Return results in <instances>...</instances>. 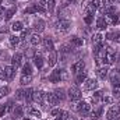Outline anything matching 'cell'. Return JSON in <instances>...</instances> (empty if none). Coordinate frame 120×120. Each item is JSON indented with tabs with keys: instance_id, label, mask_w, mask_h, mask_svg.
<instances>
[{
	"instance_id": "1",
	"label": "cell",
	"mask_w": 120,
	"mask_h": 120,
	"mask_svg": "<svg viewBox=\"0 0 120 120\" xmlns=\"http://www.w3.org/2000/svg\"><path fill=\"white\" fill-rule=\"evenodd\" d=\"M74 109L82 116V117H87V116H90L91 110H92V108H91L90 103H87V102H84V101H78L77 103H75V106H74Z\"/></svg>"
},
{
	"instance_id": "2",
	"label": "cell",
	"mask_w": 120,
	"mask_h": 120,
	"mask_svg": "<svg viewBox=\"0 0 120 120\" xmlns=\"http://www.w3.org/2000/svg\"><path fill=\"white\" fill-rule=\"evenodd\" d=\"M67 92H68V94H67V96H68V99H70L71 102H78V101H81V99H82V92H81V90H80L77 85L70 87Z\"/></svg>"
},
{
	"instance_id": "3",
	"label": "cell",
	"mask_w": 120,
	"mask_h": 120,
	"mask_svg": "<svg viewBox=\"0 0 120 120\" xmlns=\"http://www.w3.org/2000/svg\"><path fill=\"white\" fill-rule=\"evenodd\" d=\"M120 117V105H112L106 112V120H117Z\"/></svg>"
},
{
	"instance_id": "4",
	"label": "cell",
	"mask_w": 120,
	"mask_h": 120,
	"mask_svg": "<svg viewBox=\"0 0 120 120\" xmlns=\"http://www.w3.org/2000/svg\"><path fill=\"white\" fill-rule=\"evenodd\" d=\"M55 28L60 32H67V31L71 28V21L70 20H66V18H60L59 21L55 24Z\"/></svg>"
},
{
	"instance_id": "5",
	"label": "cell",
	"mask_w": 120,
	"mask_h": 120,
	"mask_svg": "<svg viewBox=\"0 0 120 120\" xmlns=\"http://www.w3.org/2000/svg\"><path fill=\"white\" fill-rule=\"evenodd\" d=\"M103 18L108 22V25H116V24H119V21H120L117 13H105Z\"/></svg>"
},
{
	"instance_id": "6",
	"label": "cell",
	"mask_w": 120,
	"mask_h": 120,
	"mask_svg": "<svg viewBox=\"0 0 120 120\" xmlns=\"http://www.w3.org/2000/svg\"><path fill=\"white\" fill-rule=\"evenodd\" d=\"M84 68H85V61H84V60H77L75 63L71 64V67H70V73H73V74H78V73L84 71Z\"/></svg>"
},
{
	"instance_id": "7",
	"label": "cell",
	"mask_w": 120,
	"mask_h": 120,
	"mask_svg": "<svg viewBox=\"0 0 120 120\" xmlns=\"http://www.w3.org/2000/svg\"><path fill=\"white\" fill-rule=\"evenodd\" d=\"M99 88V82L94 78H87L84 81V91H96Z\"/></svg>"
},
{
	"instance_id": "8",
	"label": "cell",
	"mask_w": 120,
	"mask_h": 120,
	"mask_svg": "<svg viewBox=\"0 0 120 120\" xmlns=\"http://www.w3.org/2000/svg\"><path fill=\"white\" fill-rule=\"evenodd\" d=\"M108 74H109V66L103 64V66H99V67L96 68V77H98L99 80H105V78L108 77Z\"/></svg>"
},
{
	"instance_id": "9",
	"label": "cell",
	"mask_w": 120,
	"mask_h": 120,
	"mask_svg": "<svg viewBox=\"0 0 120 120\" xmlns=\"http://www.w3.org/2000/svg\"><path fill=\"white\" fill-rule=\"evenodd\" d=\"M45 101H46L50 106H56V105H59V103H60L59 98L56 96V94H55V92H46Z\"/></svg>"
},
{
	"instance_id": "10",
	"label": "cell",
	"mask_w": 120,
	"mask_h": 120,
	"mask_svg": "<svg viewBox=\"0 0 120 120\" xmlns=\"http://www.w3.org/2000/svg\"><path fill=\"white\" fill-rule=\"evenodd\" d=\"M45 96H46V92H43L42 90L34 91V94H32V102H35V103H42V102L45 101Z\"/></svg>"
},
{
	"instance_id": "11",
	"label": "cell",
	"mask_w": 120,
	"mask_h": 120,
	"mask_svg": "<svg viewBox=\"0 0 120 120\" xmlns=\"http://www.w3.org/2000/svg\"><path fill=\"white\" fill-rule=\"evenodd\" d=\"M32 60H34V64H35V67H36L38 70H42V68H43V64H45V59H43V55H42V53L36 52Z\"/></svg>"
},
{
	"instance_id": "12",
	"label": "cell",
	"mask_w": 120,
	"mask_h": 120,
	"mask_svg": "<svg viewBox=\"0 0 120 120\" xmlns=\"http://www.w3.org/2000/svg\"><path fill=\"white\" fill-rule=\"evenodd\" d=\"M49 81L53 82V84H56V82H60V81H61V68H55V70L50 73V75H49Z\"/></svg>"
},
{
	"instance_id": "13",
	"label": "cell",
	"mask_w": 120,
	"mask_h": 120,
	"mask_svg": "<svg viewBox=\"0 0 120 120\" xmlns=\"http://www.w3.org/2000/svg\"><path fill=\"white\" fill-rule=\"evenodd\" d=\"M32 30L35 31L36 34L42 32V31L45 30V21H43L42 18H36V20H34V22H32Z\"/></svg>"
},
{
	"instance_id": "14",
	"label": "cell",
	"mask_w": 120,
	"mask_h": 120,
	"mask_svg": "<svg viewBox=\"0 0 120 120\" xmlns=\"http://www.w3.org/2000/svg\"><path fill=\"white\" fill-rule=\"evenodd\" d=\"M48 66L49 67H55L56 63H57V52L56 50H50L48 52Z\"/></svg>"
},
{
	"instance_id": "15",
	"label": "cell",
	"mask_w": 120,
	"mask_h": 120,
	"mask_svg": "<svg viewBox=\"0 0 120 120\" xmlns=\"http://www.w3.org/2000/svg\"><path fill=\"white\" fill-rule=\"evenodd\" d=\"M24 113H25V108L22 105H15L14 109H13V116L15 119H21L24 117Z\"/></svg>"
},
{
	"instance_id": "16",
	"label": "cell",
	"mask_w": 120,
	"mask_h": 120,
	"mask_svg": "<svg viewBox=\"0 0 120 120\" xmlns=\"http://www.w3.org/2000/svg\"><path fill=\"white\" fill-rule=\"evenodd\" d=\"M22 59H24L22 53H15V55L11 57V66H14L15 68L21 67V66H22Z\"/></svg>"
},
{
	"instance_id": "17",
	"label": "cell",
	"mask_w": 120,
	"mask_h": 120,
	"mask_svg": "<svg viewBox=\"0 0 120 120\" xmlns=\"http://www.w3.org/2000/svg\"><path fill=\"white\" fill-rule=\"evenodd\" d=\"M15 67L14 66H4V74H6V78L7 81H11L14 78V74H15Z\"/></svg>"
},
{
	"instance_id": "18",
	"label": "cell",
	"mask_w": 120,
	"mask_h": 120,
	"mask_svg": "<svg viewBox=\"0 0 120 120\" xmlns=\"http://www.w3.org/2000/svg\"><path fill=\"white\" fill-rule=\"evenodd\" d=\"M102 113H103V108L99 105V106H96V108H94V109L91 110L90 117H91L92 120H98L101 116H102Z\"/></svg>"
},
{
	"instance_id": "19",
	"label": "cell",
	"mask_w": 120,
	"mask_h": 120,
	"mask_svg": "<svg viewBox=\"0 0 120 120\" xmlns=\"http://www.w3.org/2000/svg\"><path fill=\"white\" fill-rule=\"evenodd\" d=\"M25 112L30 115V116H34V117H41L42 116V113H41V110H38L35 106H32V105H27L25 106Z\"/></svg>"
},
{
	"instance_id": "20",
	"label": "cell",
	"mask_w": 120,
	"mask_h": 120,
	"mask_svg": "<svg viewBox=\"0 0 120 120\" xmlns=\"http://www.w3.org/2000/svg\"><path fill=\"white\" fill-rule=\"evenodd\" d=\"M70 45H71L73 48H81V46L84 45V39L80 38V36H77V35H73V36L70 38Z\"/></svg>"
},
{
	"instance_id": "21",
	"label": "cell",
	"mask_w": 120,
	"mask_h": 120,
	"mask_svg": "<svg viewBox=\"0 0 120 120\" xmlns=\"http://www.w3.org/2000/svg\"><path fill=\"white\" fill-rule=\"evenodd\" d=\"M95 25H96V30L99 31V32H101V31H105L108 27H109V25H108V22L105 21V18H103V17H98V18H96Z\"/></svg>"
},
{
	"instance_id": "22",
	"label": "cell",
	"mask_w": 120,
	"mask_h": 120,
	"mask_svg": "<svg viewBox=\"0 0 120 120\" xmlns=\"http://www.w3.org/2000/svg\"><path fill=\"white\" fill-rule=\"evenodd\" d=\"M42 45H43L45 50H48V52L55 50V45H53V41H52V38H50V36H46V38L42 41Z\"/></svg>"
},
{
	"instance_id": "23",
	"label": "cell",
	"mask_w": 120,
	"mask_h": 120,
	"mask_svg": "<svg viewBox=\"0 0 120 120\" xmlns=\"http://www.w3.org/2000/svg\"><path fill=\"white\" fill-rule=\"evenodd\" d=\"M73 50H74V48L70 45V43H63L61 46L59 48V52H60V55H70V53H73Z\"/></svg>"
},
{
	"instance_id": "24",
	"label": "cell",
	"mask_w": 120,
	"mask_h": 120,
	"mask_svg": "<svg viewBox=\"0 0 120 120\" xmlns=\"http://www.w3.org/2000/svg\"><path fill=\"white\" fill-rule=\"evenodd\" d=\"M42 38H41V35L39 34H34V35H31L30 36V43L32 46H38V45H41L42 43Z\"/></svg>"
},
{
	"instance_id": "25",
	"label": "cell",
	"mask_w": 120,
	"mask_h": 120,
	"mask_svg": "<svg viewBox=\"0 0 120 120\" xmlns=\"http://www.w3.org/2000/svg\"><path fill=\"white\" fill-rule=\"evenodd\" d=\"M15 11H17V7H10L8 10H6V13H4V15H3V20H4V21L11 20L13 15L15 14Z\"/></svg>"
},
{
	"instance_id": "26",
	"label": "cell",
	"mask_w": 120,
	"mask_h": 120,
	"mask_svg": "<svg viewBox=\"0 0 120 120\" xmlns=\"http://www.w3.org/2000/svg\"><path fill=\"white\" fill-rule=\"evenodd\" d=\"M8 42H10L11 48H17V46L21 43V38H20L18 35H11V36L8 38Z\"/></svg>"
},
{
	"instance_id": "27",
	"label": "cell",
	"mask_w": 120,
	"mask_h": 120,
	"mask_svg": "<svg viewBox=\"0 0 120 120\" xmlns=\"http://www.w3.org/2000/svg\"><path fill=\"white\" fill-rule=\"evenodd\" d=\"M85 80H87V71H81V73L75 74V84H77V85L82 84Z\"/></svg>"
},
{
	"instance_id": "28",
	"label": "cell",
	"mask_w": 120,
	"mask_h": 120,
	"mask_svg": "<svg viewBox=\"0 0 120 120\" xmlns=\"http://www.w3.org/2000/svg\"><path fill=\"white\" fill-rule=\"evenodd\" d=\"M11 30L14 31V32H21V31L24 30V22L22 21H14L11 24Z\"/></svg>"
},
{
	"instance_id": "29",
	"label": "cell",
	"mask_w": 120,
	"mask_h": 120,
	"mask_svg": "<svg viewBox=\"0 0 120 120\" xmlns=\"http://www.w3.org/2000/svg\"><path fill=\"white\" fill-rule=\"evenodd\" d=\"M22 75H32V64L28 61L22 64Z\"/></svg>"
},
{
	"instance_id": "30",
	"label": "cell",
	"mask_w": 120,
	"mask_h": 120,
	"mask_svg": "<svg viewBox=\"0 0 120 120\" xmlns=\"http://www.w3.org/2000/svg\"><path fill=\"white\" fill-rule=\"evenodd\" d=\"M102 42H103V35H102L101 32L92 35V43H94V46H95V45H99V43H102Z\"/></svg>"
},
{
	"instance_id": "31",
	"label": "cell",
	"mask_w": 120,
	"mask_h": 120,
	"mask_svg": "<svg viewBox=\"0 0 120 120\" xmlns=\"http://www.w3.org/2000/svg\"><path fill=\"white\" fill-rule=\"evenodd\" d=\"M53 92L56 94V96L59 98L60 102H63V101L66 99V94H64V90H63V88H57V90H55Z\"/></svg>"
},
{
	"instance_id": "32",
	"label": "cell",
	"mask_w": 120,
	"mask_h": 120,
	"mask_svg": "<svg viewBox=\"0 0 120 120\" xmlns=\"http://www.w3.org/2000/svg\"><path fill=\"white\" fill-rule=\"evenodd\" d=\"M32 81V75H22L21 77V85H28Z\"/></svg>"
},
{
	"instance_id": "33",
	"label": "cell",
	"mask_w": 120,
	"mask_h": 120,
	"mask_svg": "<svg viewBox=\"0 0 120 120\" xmlns=\"http://www.w3.org/2000/svg\"><path fill=\"white\" fill-rule=\"evenodd\" d=\"M10 94V88L6 85V87H0V99L1 98H4V96H7Z\"/></svg>"
},
{
	"instance_id": "34",
	"label": "cell",
	"mask_w": 120,
	"mask_h": 120,
	"mask_svg": "<svg viewBox=\"0 0 120 120\" xmlns=\"http://www.w3.org/2000/svg\"><path fill=\"white\" fill-rule=\"evenodd\" d=\"M84 22H85L87 25H91V24L94 22V14H85V15H84Z\"/></svg>"
},
{
	"instance_id": "35",
	"label": "cell",
	"mask_w": 120,
	"mask_h": 120,
	"mask_svg": "<svg viewBox=\"0 0 120 120\" xmlns=\"http://www.w3.org/2000/svg\"><path fill=\"white\" fill-rule=\"evenodd\" d=\"M28 36H31V31H30V30H25V28H24V30L21 31V35H20L21 41H25Z\"/></svg>"
},
{
	"instance_id": "36",
	"label": "cell",
	"mask_w": 120,
	"mask_h": 120,
	"mask_svg": "<svg viewBox=\"0 0 120 120\" xmlns=\"http://www.w3.org/2000/svg\"><path fill=\"white\" fill-rule=\"evenodd\" d=\"M91 3L94 4V7H95L96 10H99L101 7H103V1H102V0H91Z\"/></svg>"
},
{
	"instance_id": "37",
	"label": "cell",
	"mask_w": 120,
	"mask_h": 120,
	"mask_svg": "<svg viewBox=\"0 0 120 120\" xmlns=\"http://www.w3.org/2000/svg\"><path fill=\"white\" fill-rule=\"evenodd\" d=\"M60 113H61V109H59V108H53V109H50V116H52V117H57Z\"/></svg>"
},
{
	"instance_id": "38",
	"label": "cell",
	"mask_w": 120,
	"mask_h": 120,
	"mask_svg": "<svg viewBox=\"0 0 120 120\" xmlns=\"http://www.w3.org/2000/svg\"><path fill=\"white\" fill-rule=\"evenodd\" d=\"M102 103L110 105V103H113V98H112V96H105V95H103V98H102Z\"/></svg>"
},
{
	"instance_id": "39",
	"label": "cell",
	"mask_w": 120,
	"mask_h": 120,
	"mask_svg": "<svg viewBox=\"0 0 120 120\" xmlns=\"http://www.w3.org/2000/svg\"><path fill=\"white\" fill-rule=\"evenodd\" d=\"M7 113V102L4 105H0V117H3Z\"/></svg>"
},
{
	"instance_id": "40",
	"label": "cell",
	"mask_w": 120,
	"mask_h": 120,
	"mask_svg": "<svg viewBox=\"0 0 120 120\" xmlns=\"http://www.w3.org/2000/svg\"><path fill=\"white\" fill-rule=\"evenodd\" d=\"M113 98L116 99H120V87H113Z\"/></svg>"
},
{
	"instance_id": "41",
	"label": "cell",
	"mask_w": 120,
	"mask_h": 120,
	"mask_svg": "<svg viewBox=\"0 0 120 120\" xmlns=\"http://www.w3.org/2000/svg\"><path fill=\"white\" fill-rule=\"evenodd\" d=\"M46 6H48V10L52 13L53 8H55V1H53V0H48V1H46Z\"/></svg>"
},
{
	"instance_id": "42",
	"label": "cell",
	"mask_w": 120,
	"mask_h": 120,
	"mask_svg": "<svg viewBox=\"0 0 120 120\" xmlns=\"http://www.w3.org/2000/svg\"><path fill=\"white\" fill-rule=\"evenodd\" d=\"M68 80V71L61 70V81H67Z\"/></svg>"
},
{
	"instance_id": "43",
	"label": "cell",
	"mask_w": 120,
	"mask_h": 120,
	"mask_svg": "<svg viewBox=\"0 0 120 120\" xmlns=\"http://www.w3.org/2000/svg\"><path fill=\"white\" fill-rule=\"evenodd\" d=\"M4 13H6L4 7H1V6H0V17H1V15H4Z\"/></svg>"
},
{
	"instance_id": "44",
	"label": "cell",
	"mask_w": 120,
	"mask_h": 120,
	"mask_svg": "<svg viewBox=\"0 0 120 120\" xmlns=\"http://www.w3.org/2000/svg\"><path fill=\"white\" fill-rule=\"evenodd\" d=\"M3 55H4V52H3V49L0 48V59H3Z\"/></svg>"
},
{
	"instance_id": "45",
	"label": "cell",
	"mask_w": 120,
	"mask_h": 120,
	"mask_svg": "<svg viewBox=\"0 0 120 120\" xmlns=\"http://www.w3.org/2000/svg\"><path fill=\"white\" fill-rule=\"evenodd\" d=\"M24 120H31V119H28V117H27V119H24Z\"/></svg>"
},
{
	"instance_id": "46",
	"label": "cell",
	"mask_w": 120,
	"mask_h": 120,
	"mask_svg": "<svg viewBox=\"0 0 120 120\" xmlns=\"http://www.w3.org/2000/svg\"><path fill=\"white\" fill-rule=\"evenodd\" d=\"M1 3H3V0H0V4H1Z\"/></svg>"
}]
</instances>
